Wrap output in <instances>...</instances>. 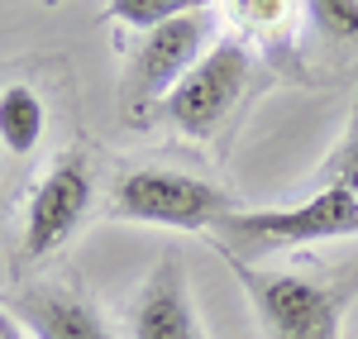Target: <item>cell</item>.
<instances>
[{
  "label": "cell",
  "mask_w": 358,
  "mask_h": 339,
  "mask_svg": "<svg viewBox=\"0 0 358 339\" xmlns=\"http://www.w3.org/2000/svg\"><path fill=\"white\" fill-rule=\"evenodd\" d=\"M229 273L253 301L263 339H339L344 315L358 301V254L330 268L229 263Z\"/></svg>",
  "instance_id": "6da1fadb"
},
{
  "label": "cell",
  "mask_w": 358,
  "mask_h": 339,
  "mask_svg": "<svg viewBox=\"0 0 358 339\" xmlns=\"http://www.w3.org/2000/svg\"><path fill=\"white\" fill-rule=\"evenodd\" d=\"M334 239H358V196L334 187H315V196L277 210H229L210 225V244L224 263H263Z\"/></svg>",
  "instance_id": "7a4b0ae2"
},
{
  "label": "cell",
  "mask_w": 358,
  "mask_h": 339,
  "mask_svg": "<svg viewBox=\"0 0 358 339\" xmlns=\"http://www.w3.org/2000/svg\"><path fill=\"white\" fill-rule=\"evenodd\" d=\"M210 43H215V15L210 10H196V15H182V20L148 29L134 43V53L124 57V72H120V115H124V124L143 129L163 110L167 91L201 62V53Z\"/></svg>",
  "instance_id": "3957f363"
},
{
  "label": "cell",
  "mask_w": 358,
  "mask_h": 339,
  "mask_svg": "<svg viewBox=\"0 0 358 339\" xmlns=\"http://www.w3.org/2000/svg\"><path fill=\"white\" fill-rule=\"evenodd\" d=\"M248 82H253V48L239 34H220L201 53V62L167 91L158 115L187 139H215L224 120L244 106Z\"/></svg>",
  "instance_id": "277c9868"
},
{
  "label": "cell",
  "mask_w": 358,
  "mask_h": 339,
  "mask_svg": "<svg viewBox=\"0 0 358 339\" xmlns=\"http://www.w3.org/2000/svg\"><path fill=\"white\" fill-rule=\"evenodd\" d=\"M115 220L134 225H158V229H187V234H210V225L234 210L224 187L201 182L192 172L172 168H134L115 182L110 196Z\"/></svg>",
  "instance_id": "5b68a950"
},
{
  "label": "cell",
  "mask_w": 358,
  "mask_h": 339,
  "mask_svg": "<svg viewBox=\"0 0 358 339\" xmlns=\"http://www.w3.org/2000/svg\"><path fill=\"white\" fill-rule=\"evenodd\" d=\"M91 201H96L91 158L82 148H67L53 168L34 182V192L24 201V225H20V244H15V273H29L43 258H53L82 229Z\"/></svg>",
  "instance_id": "8992f818"
},
{
  "label": "cell",
  "mask_w": 358,
  "mask_h": 339,
  "mask_svg": "<svg viewBox=\"0 0 358 339\" xmlns=\"http://www.w3.org/2000/svg\"><path fill=\"white\" fill-rule=\"evenodd\" d=\"M0 306L15 315V325H20L29 339H120L110 330L106 311L72 282L15 287Z\"/></svg>",
  "instance_id": "52a82bcc"
},
{
  "label": "cell",
  "mask_w": 358,
  "mask_h": 339,
  "mask_svg": "<svg viewBox=\"0 0 358 339\" xmlns=\"http://www.w3.org/2000/svg\"><path fill=\"white\" fill-rule=\"evenodd\" d=\"M129 339H206L182 254H163L129 306Z\"/></svg>",
  "instance_id": "ba28073f"
},
{
  "label": "cell",
  "mask_w": 358,
  "mask_h": 339,
  "mask_svg": "<svg viewBox=\"0 0 358 339\" xmlns=\"http://www.w3.org/2000/svg\"><path fill=\"white\" fill-rule=\"evenodd\" d=\"M43 129H48V110H43V96L24 82L0 86V143L24 158L43 143Z\"/></svg>",
  "instance_id": "9c48e42d"
},
{
  "label": "cell",
  "mask_w": 358,
  "mask_h": 339,
  "mask_svg": "<svg viewBox=\"0 0 358 339\" xmlns=\"http://www.w3.org/2000/svg\"><path fill=\"white\" fill-rule=\"evenodd\" d=\"M215 0H110L101 20L110 24H129V29H158L167 20H182V15H196V10H210Z\"/></svg>",
  "instance_id": "30bf717a"
},
{
  "label": "cell",
  "mask_w": 358,
  "mask_h": 339,
  "mask_svg": "<svg viewBox=\"0 0 358 339\" xmlns=\"http://www.w3.org/2000/svg\"><path fill=\"white\" fill-rule=\"evenodd\" d=\"M315 187H334V192L358 196V96H354V106H349V124H344L339 143L330 148V158L315 172Z\"/></svg>",
  "instance_id": "8fae6325"
},
{
  "label": "cell",
  "mask_w": 358,
  "mask_h": 339,
  "mask_svg": "<svg viewBox=\"0 0 358 339\" xmlns=\"http://www.w3.org/2000/svg\"><path fill=\"white\" fill-rule=\"evenodd\" d=\"M234 20L268 38V43H287L292 48V20H296V0H234Z\"/></svg>",
  "instance_id": "7c38bea8"
},
{
  "label": "cell",
  "mask_w": 358,
  "mask_h": 339,
  "mask_svg": "<svg viewBox=\"0 0 358 339\" xmlns=\"http://www.w3.org/2000/svg\"><path fill=\"white\" fill-rule=\"evenodd\" d=\"M301 5L330 43H358V0H301Z\"/></svg>",
  "instance_id": "4fadbf2b"
},
{
  "label": "cell",
  "mask_w": 358,
  "mask_h": 339,
  "mask_svg": "<svg viewBox=\"0 0 358 339\" xmlns=\"http://www.w3.org/2000/svg\"><path fill=\"white\" fill-rule=\"evenodd\" d=\"M0 339H29L24 330H20V325H15V315L5 311V306H0Z\"/></svg>",
  "instance_id": "5bb4252c"
},
{
  "label": "cell",
  "mask_w": 358,
  "mask_h": 339,
  "mask_svg": "<svg viewBox=\"0 0 358 339\" xmlns=\"http://www.w3.org/2000/svg\"><path fill=\"white\" fill-rule=\"evenodd\" d=\"M0 205H5V192H0Z\"/></svg>",
  "instance_id": "9a60e30c"
}]
</instances>
